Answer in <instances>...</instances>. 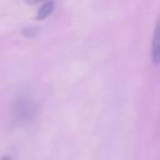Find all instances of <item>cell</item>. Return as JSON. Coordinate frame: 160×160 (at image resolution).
<instances>
[{"label": "cell", "mask_w": 160, "mask_h": 160, "mask_svg": "<svg viewBox=\"0 0 160 160\" xmlns=\"http://www.w3.org/2000/svg\"><path fill=\"white\" fill-rule=\"evenodd\" d=\"M36 114V105L28 91H20L14 102V116L19 122H29Z\"/></svg>", "instance_id": "6da1fadb"}, {"label": "cell", "mask_w": 160, "mask_h": 160, "mask_svg": "<svg viewBox=\"0 0 160 160\" xmlns=\"http://www.w3.org/2000/svg\"><path fill=\"white\" fill-rule=\"evenodd\" d=\"M150 56H151V61H152L155 65L160 64V14H159V18H158V20H156L155 29H154Z\"/></svg>", "instance_id": "7a4b0ae2"}, {"label": "cell", "mask_w": 160, "mask_h": 160, "mask_svg": "<svg viewBox=\"0 0 160 160\" xmlns=\"http://www.w3.org/2000/svg\"><path fill=\"white\" fill-rule=\"evenodd\" d=\"M54 8H55V4H54L52 0H49V1L44 2V4L40 6V9L38 10L36 19H38V20H44V19H46L48 16H50V15L52 14Z\"/></svg>", "instance_id": "3957f363"}, {"label": "cell", "mask_w": 160, "mask_h": 160, "mask_svg": "<svg viewBox=\"0 0 160 160\" xmlns=\"http://www.w3.org/2000/svg\"><path fill=\"white\" fill-rule=\"evenodd\" d=\"M0 160H11L9 156H2V158H0Z\"/></svg>", "instance_id": "277c9868"}, {"label": "cell", "mask_w": 160, "mask_h": 160, "mask_svg": "<svg viewBox=\"0 0 160 160\" xmlns=\"http://www.w3.org/2000/svg\"><path fill=\"white\" fill-rule=\"evenodd\" d=\"M30 2H38V1H40V0H29Z\"/></svg>", "instance_id": "5b68a950"}]
</instances>
